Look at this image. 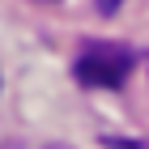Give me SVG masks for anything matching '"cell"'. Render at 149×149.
Here are the masks:
<instances>
[{
	"mask_svg": "<svg viewBox=\"0 0 149 149\" xmlns=\"http://www.w3.org/2000/svg\"><path fill=\"white\" fill-rule=\"evenodd\" d=\"M132 51L128 47H115V43H94L85 47L72 64L81 85H90V90H115V85H124L128 72H132Z\"/></svg>",
	"mask_w": 149,
	"mask_h": 149,
	"instance_id": "obj_1",
	"label": "cell"
},
{
	"mask_svg": "<svg viewBox=\"0 0 149 149\" xmlns=\"http://www.w3.org/2000/svg\"><path fill=\"white\" fill-rule=\"evenodd\" d=\"M47 149H68V145H47Z\"/></svg>",
	"mask_w": 149,
	"mask_h": 149,
	"instance_id": "obj_3",
	"label": "cell"
},
{
	"mask_svg": "<svg viewBox=\"0 0 149 149\" xmlns=\"http://www.w3.org/2000/svg\"><path fill=\"white\" fill-rule=\"evenodd\" d=\"M34 4H60V0H34Z\"/></svg>",
	"mask_w": 149,
	"mask_h": 149,
	"instance_id": "obj_2",
	"label": "cell"
}]
</instances>
